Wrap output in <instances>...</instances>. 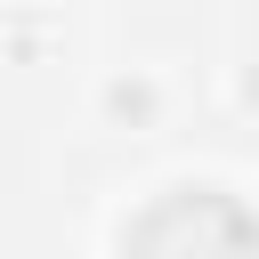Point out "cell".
<instances>
[{"mask_svg":"<svg viewBox=\"0 0 259 259\" xmlns=\"http://www.w3.org/2000/svg\"><path fill=\"white\" fill-rule=\"evenodd\" d=\"M121 259H259V219L219 186H178L130 219Z\"/></svg>","mask_w":259,"mask_h":259,"instance_id":"cell-1","label":"cell"}]
</instances>
